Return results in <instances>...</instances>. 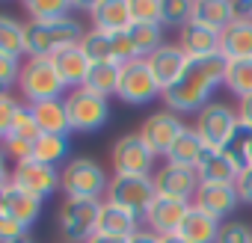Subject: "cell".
Returning a JSON list of instances; mask_svg holds the SVG:
<instances>
[{
	"mask_svg": "<svg viewBox=\"0 0 252 243\" xmlns=\"http://www.w3.org/2000/svg\"><path fill=\"white\" fill-rule=\"evenodd\" d=\"M155 178L152 175H113L107 187V202L131 211L134 216H146L149 205L155 202Z\"/></svg>",
	"mask_w": 252,
	"mask_h": 243,
	"instance_id": "cell-8",
	"label": "cell"
},
{
	"mask_svg": "<svg viewBox=\"0 0 252 243\" xmlns=\"http://www.w3.org/2000/svg\"><path fill=\"white\" fill-rule=\"evenodd\" d=\"M240 169H243V163L231 149H205V154L196 166L199 178L208 184H234Z\"/></svg>",
	"mask_w": 252,
	"mask_h": 243,
	"instance_id": "cell-15",
	"label": "cell"
},
{
	"mask_svg": "<svg viewBox=\"0 0 252 243\" xmlns=\"http://www.w3.org/2000/svg\"><path fill=\"white\" fill-rule=\"evenodd\" d=\"M101 205H104V199H65L57 213L63 237L74 240V243H86L92 234H98Z\"/></svg>",
	"mask_w": 252,
	"mask_h": 243,
	"instance_id": "cell-7",
	"label": "cell"
},
{
	"mask_svg": "<svg viewBox=\"0 0 252 243\" xmlns=\"http://www.w3.org/2000/svg\"><path fill=\"white\" fill-rule=\"evenodd\" d=\"M237 119H240V131L252 134V95H249V98H240V104H237Z\"/></svg>",
	"mask_w": 252,
	"mask_h": 243,
	"instance_id": "cell-44",
	"label": "cell"
},
{
	"mask_svg": "<svg viewBox=\"0 0 252 243\" xmlns=\"http://www.w3.org/2000/svg\"><path fill=\"white\" fill-rule=\"evenodd\" d=\"M9 184H15L18 190H24L33 199L45 202L48 196H54L63 187V172L54 166H45L39 160H24V163H15Z\"/></svg>",
	"mask_w": 252,
	"mask_h": 243,
	"instance_id": "cell-11",
	"label": "cell"
},
{
	"mask_svg": "<svg viewBox=\"0 0 252 243\" xmlns=\"http://www.w3.org/2000/svg\"><path fill=\"white\" fill-rule=\"evenodd\" d=\"M222 86L237 95V98H249L252 95V57L246 60H225V80Z\"/></svg>",
	"mask_w": 252,
	"mask_h": 243,
	"instance_id": "cell-30",
	"label": "cell"
},
{
	"mask_svg": "<svg viewBox=\"0 0 252 243\" xmlns=\"http://www.w3.org/2000/svg\"><path fill=\"white\" fill-rule=\"evenodd\" d=\"M217 243H252V228L243 219H225Z\"/></svg>",
	"mask_w": 252,
	"mask_h": 243,
	"instance_id": "cell-39",
	"label": "cell"
},
{
	"mask_svg": "<svg viewBox=\"0 0 252 243\" xmlns=\"http://www.w3.org/2000/svg\"><path fill=\"white\" fill-rule=\"evenodd\" d=\"M155 190L158 196H169V199H181V202H193V196L199 193V172L193 166H175V163H163L155 175Z\"/></svg>",
	"mask_w": 252,
	"mask_h": 243,
	"instance_id": "cell-13",
	"label": "cell"
},
{
	"mask_svg": "<svg viewBox=\"0 0 252 243\" xmlns=\"http://www.w3.org/2000/svg\"><path fill=\"white\" fill-rule=\"evenodd\" d=\"M21 68H24L21 60L0 54V95H12V86H18Z\"/></svg>",
	"mask_w": 252,
	"mask_h": 243,
	"instance_id": "cell-38",
	"label": "cell"
},
{
	"mask_svg": "<svg viewBox=\"0 0 252 243\" xmlns=\"http://www.w3.org/2000/svg\"><path fill=\"white\" fill-rule=\"evenodd\" d=\"M54 68H57L60 80L65 83V89L71 92V89H80V86L86 83V74H89L92 62H89V57L80 51V45H71V48H65V51H60V54L54 57Z\"/></svg>",
	"mask_w": 252,
	"mask_h": 243,
	"instance_id": "cell-22",
	"label": "cell"
},
{
	"mask_svg": "<svg viewBox=\"0 0 252 243\" xmlns=\"http://www.w3.org/2000/svg\"><path fill=\"white\" fill-rule=\"evenodd\" d=\"M193 202H181V199H169V196H155V202L149 205L146 211V228L155 231L158 237H166V234H178L184 216L190 213Z\"/></svg>",
	"mask_w": 252,
	"mask_h": 243,
	"instance_id": "cell-14",
	"label": "cell"
},
{
	"mask_svg": "<svg viewBox=\"0 0 252 243\" xmlns=\"http://www.w3.org/2000/svg\"><path fill=\"white\" fill-rule=\"evenodd\" d=\"M0 190H3V187H0ZM21 237H27V228L0 211V243H15V240H21Z\"/></svg>",
	"mask_w": 252,
	"mask_h": 243,
	"instance_id": "cell-41",
	"label": "cell"
},
{
	"mask_svg": "<svg viewBox=\"0 0 252 243\" xmlns=\"http://www.w3.org/2000/svg\"><path fill=\"white\" fill-rule=\"evenodd\" d=\"M0 54L21 60V54H27V24H21L12 15L0 12Z\"/></svg>",
	"mask_w": 252,
	"mask_h": 243,
	"instance_id": "cell-29",
	"label": "cell"
},
{
	"mask_svg": "<svg viewBox=\"0 0 252 243\" xmlns=\"http://www.w3.org/2000/svg\"><path fill=\"white\" fill-rule=\"evenodd\" d=\"M128 33H131V42H134L140 60L152 57V54L163 45V27H160V24H131Z\"/></svg>",
	"mask_w": 252,
	"mask_h": 243,
	"instance_id": "cell-33",
	"label": "cell"
},
{
	"mask_svg": "<svg viewBox=\"0 0 252 243\" xmlns=\"http://www.w3.org/2000/svg\"><path fill=\"white\" fill-rule=\"evenodd\" d=\"M0 211H3L6 216H12L15 222H21L30 231V225L42 213V199H33L24 190H18L15 184H6L3 190H0Z\"/></svg>",
	"mask_w": 252,
	"mask_h": 243,
	"instance_id": "cell-20",
	"label": "cell"
},
{
	"mask_svg": "<svg viewBox=\"0 0 252 243\" xmlns=\"http://www.w3.org/2000/svg\"><path fill=\"white\" fill-rule=\"evenodd\" d=\"M119 77H122V65L119 62H92L89 74H86V89L101 95V98H110L119 92Z\"/></svg>",
	"mask_w": 252,
	"mask_h": 243,
	"instance_id": "cell-28",
	"label": "cell"
},
{
	"mask_svg": "<svg viewBox=\"0 0 252 243\" xmlns=\"http://www.w3.org/2000/svg\"><path fill=\"white\" fill-rule=\"evenodd\" d=\"M237 18V9L231 0H196L193 3V21L205 24L211 30H225L231 21Z\"/></svg>",
	"mask_w": 252,
	"mask_h": 243,
	"instance_id": "cell-25",
	"label": "cell"
},
{
	"mask_svg": "<svg viewBox=\"0 0 252 243\" xmlns=\"http://www.w3.org/2000/svg\"><path fill=\"white\" fill-rule=\"evenodd\" d=\"M193 205L199 211L217 216V219H225V216H231L237 211L240 193H237L234 184H208V181H202L199 184V193L193 196Z\"/></svg>",
	"mask_w": 252,
	"mask_h": 243,
	"instance_id": "cell-17",
	"label": "cell"
},
{
	"mask_svg": "<svg viewBox=\"0 0 252 243\" xmlns=\"http://www.w3.org/2000/svg\"><path fill=\"white\" fill-rule=\"evenodd\" d=\"M228 149L240 157V163H243V166H252V134L240 131V134H237V140H234Z\"/></svg>",
	"mask_w": 252,
	"mask_h": 243,
	"instance_id": "cell-42",
	"label": "cell"
},
{
	"mask_svg": "<svg viewBox=\"0 0 252 243\" xmlns=\"http://www.w3.org/2000/svg\"><path fill=\"white\" fill-rule=\"evenodd\" d=\"M18 92L24 98V104L36 107V104H45V101H57V98H65V83L60 80L57 68H54V60H42V57H27L24 68H21V77H18Z\"/></svg>",
	"mask_w": 252,
	"mask_h": 243,
	"instance_id": "cell-4",
	"label": "cell"
},
{
	"mask_svg": "<svg viewBox=\"0 0 252 243\" xmlns=\"http://www.w3.org/2000/svg\"><path fill=\"white\" fill-rule=\"evenodd\" d=\"M68 149H71L68 137L42 134V137L36 140V146H33V160H39V163H45V166H54V169H57V166L68 157Z\"/></svg>",
	"mask_w": 252,
	"mask_h": 243,
	"instance_id": "cell-31",
	"label": "cell"
},
{
	"mask_svg": "<svg viewBox=\"0 0 252 243\" xmlns=\"http://www.w3.org/2000/svg\"><path fill=\"white\" fill-rule=\"evenodd\" d=\"M155 152L146 146V140L137 134H125L116 140L113 152H110V160H113V169L116 175H155Z\"/></svg>",
	"mask_w": 252,
	"mask_h": 243,
	"instance_id": "cell-9",
	"label": "cell"
},
{
	"mask_svg": "<svg viewBox=\"0 0 252 243\" xmlns=\"http://www.w3.org/2000/svg\"><path fill=\"white\" fill-rule=\"evenodd\" d=\"M202 154H205V143L199 140V134L187 125L184 131H181V137L175 140V146L169 149V154H166V163H175V166H199V160H202Z\"/></svg>",
	"mask_w": 252,
	"mask_h": 243,
	"instance_id": "cell-27",
	"label": "cell"
},
{
	"mask_svg": "<svg viewBox=\"0 0 252 243\" xmlns=\"http://www.w3.org/2000/svg\"><path fill=\"white\" fill-rule=\"evenodd\" d=\"M86 243H128L125 237H110V234H92Z\"/></svg>",
	"mask_w": 252,
	"mask_h": 243,
	"instance_id": "cell-46",
	"label": "cell"
},
{
	"mask_svg": "<svg viewBox=\"0 0 252 243\" xmlns=\"http://www.w3.org/2000/svg\"><path fill=\"white\" fill-rule=\"evenodd\" d=\"M116 95H119L125 104L140 107V104H149V101L160 98L163 89L158 86V80H155L149 62H146V60H134V62H128V65H122V77H119V92H116Z\"/></svg>",
	"mask_w": 252,
	"mask_h": 243,
	"instance_id": "cell-10",
	"label": "cell"
},
{
	"mask_svg": "<svg viewBox=\"0 0 252 243\" xmlns=\"http://www.w3.org/2000/svg\"><path fill=\"white\" fill-rule=\"evenodd\" d=\"M33 116H36V122H39V131H42V134H57V137H68V134H71L68 113H65V101H63V98L36 104V107H33Z\"/></svg>",
	"mask_w": 252,
	"mask_h": 243,
	"instance_id": "cell-26",
	"label": "cell"
},
{
	"mask_svg": "<svg viewBox=\"0 0 252 243\" xmlns=\"http://www.w3.org/2000/svg\"><path fill=\"white\" fill-rule=\"evenodd\" d=\"M15 243H33V237L27 234V237H21V240H15Z\"/></svg>",
	"mask_w": 252,
	"mask_h": 243,
	"instance_id": "cell-49",
	"label": "cell"
},
{
	"mask_svg": "<svg viewBox=\"0 0 252 243\" xmlns=\"http://www.w3.org/2000/svg\"><path fill=\"white\" fill-rule=\"evenodd\" d=\"M24 9L30 12V21H63L71 18L68 12L74 9V3H68V0H27Z\"/></svg>",
	"mask_w": 252,
	"mask_h": 243,
	"instance_id": "cell-34",
	"label": "cell"
},
{
	"mask_svg": "<svg viewBox=\"0 0 252 243\" xmlns=\"http://www.w3.org/2000/svg\"><path fill=\"white\" fill-rule=\"evenodd\" d=\"M128 243H160V237H158L155 231H149V228H137V231L128 237Z\"/></svg>",
	"mask_w": 252,
	"mask_h": 243,
	"instance_id": "cell-45",
	"label": "cell"
},
{
	"mask_svg": "<svg viewBox=\"0 0 252 243\" xmlns=\"http://www.w3.org/2000/svg\"><path fill=\"white\" fill-rule=\"evenodd\" d=\"M146 62H149V68H152V74H155L158 86L166 92V89H169L181 74H184V68L190 65V57L181 51V45L163 42L152 57H146Z\"/></svg>",
	"mask_w": 252,
	"mask_h": 243,
	"instance_id": "cell-16",
	"label": "cell"
},
{
	"mask_svg": "<svg viewBox=\"0 0 252 243\" xmlns=\"http://www.w3.org/2000/svg\"><path fill=\"white\" fill-rule=\"evenodd\" d=\"M220 228H222V219H217V216H211V213H205V211H199V208L193 205L190 213L184 216L178 234H181L187 243H217Z\"/></svg>",
	"mask_w": 252,
	"mask_h": 243,
	"instance_id": "cell-23",
	"label": "cell"
},
{
	"mask_svg": "<svg viewBox=\"0 0 252 243\" xmlns=\"http://www.w3.org/2000/svg\"><path fill=\"white\" fill-rule=\"evenodd\" d=\"M181 51L190 60H208V57H220V30H211L205 24H184L181 36H178Z\"/></svg>",
	"mask_w": 252,
	"mask_h": 243,
	"instance_id": "cell-18",
	"label": "cell"
},
{
	"mask_svg": "<svg viewBox=\"0 0 252 243\" xmlns=\"http://www.w3.org/2000/svg\"><path fill=\"white\" fill-rule=\"evenodd\" d=\"M234 187H237V193H240V202L252 205V166H243V169H240Z\"/></svg>",
	"mask_w": 252,
	"mask_h": 243,
	"instance_id": "cell-43",
	"label": "cell"
},
{
	"mask_svg": "<svg viewBox=\"0 0 252 243\" xmlns=\"http://www.w3.org/2000/svg\"><path fill=\"white\" fill-rule=\"evenodd\" d=\"M137 228H140V216H134L131 211H125V208H119V205L104 199L101 216H98V234H110V237H125L128 240Z\"/></svg>",
	"mask_w": 252,
	"mask_h": 243,
	"instance_id": "cell-24",
	"label": "cell"
},
{
	"mask_svg": "<svg viewBox=\"0 0 252 243\" xmlns=\"http://www.w3.org/2000/svg\"><path fill=\"white\" fill-rule=\"evenodd\" d=\"M225 80V60L222 57H208V60H190L184 74L160 95L166 101V110L184 116V113H199L211 104L214 92Z\"/></svg>",
	"mask_w": 252,
	"mask_h": 243,
	"instance_id": "cell-1",
	"label": "cell"
},
{
	"mask_svg": "<svg viewBox=\"0 0 252 243\" xmlns=\"http://www.w3.org/2000/svg\"><path fill=\"white\" fill-rule=\"evenodd\" d=\"M220 57L222 60H246L252 57V18H234L220 33Z\"/></svg>",
	"mask_w": 252,
	"mask_h": 243,
	"instance_id": "cell-21",
	"label": "cell"
},
{
	"mask_svg": "<svg viewBox=\"0 0 252 243\" xmlns=\"http://www.w3.org/2000/svg\"><path fill=\"white\" fill-rule=\"evenodd\" d=\"M163 6V15H160V24L163 27H184L193 21V3H187V0H160Z\"/></svg>",
	"mask_w": 252,
	"mask_h": 243,
	"instance_id": "cell-36",
	"label": "cell"
},
{
	"mask_svg": "<svg viewBox=\"0 0 252 243\" xmlns=\"http://www.w3.org/2000/svg\"><path fill=\"white\" fill-rule=\"evenodd\" d=\"M110 178L104 166L92 157H71L63 166V193L65 199H101L107 196Z\"/></svg>",
	"mask_w": 252,
	"mask_h": 243,
	"instance_id": "cell-5",
	"label": "cell"
},
{
	"mask_svg": "<svg viewBox=\"0 0 252 243\" xmlns=\"http://www.w3.org/2000/svg\"><path fill=\"white\" fill-rule=\"evenodd\" d=\"M89 18L92 30L122 33L131 27V3L128 0H98V3H89Z\"/></svg>",
	"mask_w": 252,
	"mask_h": 243,
	"instance_id": "cell-19",
	"label": "cell"
},
{
	"mask_svg": "<svg viewBox=\"0 0 252 243\" xmlns=\"http://www.w3.org/2000/svg\"><path fill=\"white\" fill-rule=\"evenodd\" d=\"M193 131L199 134V140L205 143V149H228L237 140V134H240L237 110L228 107L225 101H211L205 110L196 113Z\"/></svg>",
	"mask_w": 252,
	"mask_h": 243,
	"instance_id": "cell-3",
	"label": "cell"
},
{
	"mask_svg": "<svg viewBox=\"0 0 252 243\" xmlns=\"http://www.w3.org/2000/svg\"><path fill=\"white\" fill-rule=\"evenodd\" d=\"M39 137H42V131H39V122H36V116H33V107H30V104H21L18 113H15V122H12V131H9L6 143L36 146Z\"/></svg>",
	"mask_w": 252,
	"mask_h": 243,
	"instance_id": "cell-32",
	"label": "cell"
},
{
	"mask_svg": "<svg viewBox=\"0 0 252 243\" xmlns=\"http://www.w3.org/2000/svg\"><path fill=\"white\" fill-rule=\"evenodd\" d=\"M184 128H187V125L181 122L178 113H172V110H158V113H152V116L143 122L140 137L146 140V146H149L155 154H163V157H166Z\"/></svg>",
	"mask_w": 252,
	"mask_h": 243,
	"instance_id": "cell-12",
	"label": "cell"
},
{
	"mask_svg": "<svg viewBox=\"0 0 252 243\" xmlns=\"http://www.w3.org/2000/svg\"><path fill=\"white\" fill-rule=\"evenodd\" d=\"M160 243H187L181 234H166V237H160Z\"/></svg>",
	"mask_w": 252,
	"mask_h": 243,
	"instance_id": "cell-48",
	"label": "cell"
},
{
	"mask_svg": "<svg viewBox=\"0 0 252 243\" xmlns=\"http://www.w3.org/2000/svg\"><path fill=\"white\" fill-rule=\"evenodd\" d=\"M128 3H131V24H160L163 15L160 0H128Z\"/></svg>",
	"mask_w": 252,
	"mask_h": 243,
	"instance_id": "cell-37",
	"label": "cell"
},
{
	"mask_svg": "<svg viewBox=\"0 0 252 243\" xmlns=\"http://www.w3.org/2000/svg\"><path fill=\"white\" fill-rule=\"evenodd\" d=\"M18 107H21V101H15V95H0V143H6Z\"/></svg>",
	"mask_w": 252,
	"mask_h": 243,
	"instance_id": "cell-40",
	"label": "cell"
},
{
	"mask_svg": "<svg viewBox=\"0 0 252 243\" xmlns=\"http://www.w3.org/2000/svg\"><path fill=\"white\" fill-rule=\"evenodd\" d=\"M83 27L74 18H63V21H30L27 24V57H42V60H54L60 51L80 45L83 39Z\"/></svg>",
	"mask_w": 252,
	"mask_h": 243,
	"instance_id": "cell-2",
	"label": "cell"
},
{
	"mask_svg": "<svg viewBox=\"0 0 252 243\" xmlns=\"http://www.w3.org/2000/svg\"><path fill=\"white\" fill-rule=\"evenodd\" d=\"M65 113H68V125L71 131H80V134H92V131H101L110 119V101L89 92L86 86L80 89H71L65 92Z\"/></svg>",
	"mask_w": 252,
	"mask_h": 243,
	"instance_id": "cell-6",
	"label": "cell"
},
{
	"mask_svg": "<svg viewBox=\"0 0 252 243\" xmlns=\"http://www.w3.org/2000/svg\"><path fill=\"white\" fill-rule=\"evenodd\" d=\"M80 51L89 57V62H113V42H110V33L86 30L83 39H80Z\"/></svg>",
	"mask_w": 252,
	"mask_h": 243,
	"instance_id": "cell-35",
	"label": "cell"
},
{
	"mask_svg": "<svg viewBox=\"0 0 252 243\" xmlns=\"http://www.w3.org/2000/svg\"><path fill=\"white\" fill-rule=\"evenodd\" d=\"M12 178V172L6 169V157H3V149H0V187H6Z\"/></svg>",
	"mask_w": 252,
	"mask_h": 243,
	"instance_id": "cell-47",
	"label": "cell"
}]
</instances>
